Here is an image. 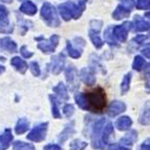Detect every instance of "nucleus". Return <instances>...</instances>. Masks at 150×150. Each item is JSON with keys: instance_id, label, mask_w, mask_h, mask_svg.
Instances as JSON below:
<instances>
[{"instance_id": "nucleus-45", "label": "nucleus", "mask_w": 150, "mask_h": 150, "mask_svg": "<svg viewBox=\"0 0 150 150\" xmlns=\"http://www.w3.org/2000/svg\"><path fill=\"white\" fill-rule=\"evenodd\" d=\"M1 1H3V2H6V3H10V2H12L13 0H1Z\"/></svg>"}, {"instance_id": "nucleus-8", "label": "nucleus", "mask_w": 150, "mask_h": 150, "mask_svg": "<svg viewBox=\"0 0 150 150\" xmlns=\"http://www.w3.org/2000/svg\"><path fill=\"white\" fill-rule=\"evenodd\" d=\"M65 64V56L64 54H59L57 56H54L52 58V61L48 64V68L54 75H59L64 68Z\"/></svg>"}, {"instance_id": "nucleus-42", "label": "nucleus", "mask_w": 150, "mask_h": 150, "mask_svg": "<svg viewBox=\"0 0 150 150\" xmlns=\"http://www.w3.org/2000/svg\"><path fill=\"white\" fill-rule=\"evenodd\" d=\"M109 150H130L129 148H126V147H123L121 145H112V147L110 148Z\"/></svg>"}, {"instance_id": "nucleus-4", "label": "nucleus", "mask_w": 150, "mask_h": 150, "mask_svg": "<svg viewBox=\"0 0 150 150\" xmlns=\"http://www.w3.org/2000/svg\"><path fill=\"white\" fill-rule=\"evenodd\" d=\"M104 124H105V119H100L93 124V132H91V144H93V147L96 149L105 148V146L103 145L102 141H101V133H102Z\"/></svg>"}, {"instance_id": "nucleus-14", "label": "nucleus", "mask_w": 150, "mask_h": 150, "mask_svg": "<svg viewBox=\"0 0 150 150\" xmlns=\"http://www.w3.org/2000/svg\"><path fill=\"white\" fill-rule=\"evenodd\" d=\"M11 65L15 67V69L17 71H19L20 74H25V71L28 70V63L25 62L24 60H22L20 57H14L12 58V60H11Z\"/></svg>"}, {"instance_id": "nucleus-30", "label": "nucleus", "mask_w": 150, "mask_h": 150, "mask_svg": "<svg viewBox=\"0 0 150 150\" xmlns=\"http://www.w3.org/2000/svg\"><path fill=\"white\" fill-rule=\"evenodd\" d=\"M131 76H132L131 73H128L125 75V77L123 78V81L121 83V93H122V95H125L129 90L130 82H131Z\"/></svg>"}, {"instance_id": "nucleus-7", "label": "nucleus", "mask_w": 150, "mask_h": 150, "mask_svg": "<svg viewBox=\"0 0 150 150\" xmlns=\"http://www.w3.org/2000/svg\"><path fill=\"white\" fill-rule=\"evenodd\" d=\"M58 44H59V36L53 35L48 40H45L38 43V48L40 50H42V53L44 54H50L55 52Z\"/></svg>"}, {"instance_id": "nucleus-9", "label": "nucleus", "mask_w": 150, "mask_h": 150, "mask_svg": "<svg viewBox=\"0 0 150 150\" xmlns=\"http://www.w3.org/2000/svg\"><path fill=\"white\" fill-rule=\"evenodd\" d=\"M126 110V104L124 102H121V101H112L110 103L109 106H108L107 113L109 117L113 118V117H117L120 113L124 112Z\"/></svg>"}, {"instance_id": "nucleus-41", "label": "nucleus", "mask_w": 150, "mask_h": 150, "mask_svg": "<svg viewBox=\"0 0 150 150\" xmlns=\"http://www.w3.org/2000/svg\"><path fill=\"white\" fill-rule=\"evenodd\" d=\"M140 150H150V145H149V139H147V141L143 143L141 145Z\"/></svg>"}, {"instance_id": "nucleus-6", "label": "nucleus", "mask_w": 150, "mask_h": 150, "mask_svg": "<svg viewBox=\"0 0 150 150\" xmlns=\"http://www.w3.org/2000/svg\"><path fill=\"white\" fill-rule=\"evenodd\" d=\"M133 8V1L132 0H123L122 3L118 5V8H115V12L112 13V17L115 20H121L124 18H127L129 16L130 12Z\"/></svg>"}, {"instance_id": "nucleus-31", "label": "nucleus", "mask_w": 150, "mask_h": 150, "mask_svg": "<svg viewBox=\"0 0 150 150\" xmlns=\"http://www.w3.org/2000/svg\"><path fill=\"white\" fill-rule=\"evenodd\" d=\"M87 147V143L81 140H75L70 143V150H84Z\"/></svg>"}, {"instance_id": "nucleus-43", "label": "nucleus", "mask_w": 150, "mask_h": 150, "mask_svg": "<svg viewBox=\"0 0 150 150\" xmlns=\"http://www.w3.org/2000/svg\"><path fill=\"white\" fill-rule=\"evenodd\" d=\"M142 54L144 56H146V57L149 59V57H150V55H149V46H147L146 48H144V50H142Z\"/></svg>"}, {"instance_id": "nucleus-24", "label": "nucleus", "mask_w": 150, "mask_h": 150, "mask_svg": "<svg viewBox=\"0 0 150 150\" xmlns=\"http://www.w3.org/2000/svg\"><path fill=\"white\" fill-rule=\"evenodd\" d=\"M75 100L76 103H77V105L83 110H89L90 109V106L88 104V101L86 99V96L84 93H76L75 96Z\"/></svg>"}, {"instance_id": "nucleus-25", "label": "nucleus", "mask_w": 150, "mask_h": 150, "mask_svg": "<svg viewBox=\"0 0 150 150\" xmlns=\"http://www.w3.org/2000/svg\"><path fill=\"white\" fill-rule=\"evenodd\" d=\"M134 30L137 32H145L149 30V22L145 21L140 16L134 17Z\"/></svg>"}, {"instance_id": "nucleus-32", "label": "nucleus", "mask_w": 150, "mask_h": 150, "mask_svg": "<svg viewBox=\"0 0 150 150\" xmlns=\"http://www.w3.org/2000/svg\"><path fill=\"white\" fill-rule=\"evenodd\" d=\"M105 40L106 42L108 43L109 45H112V46H118V43H117V41H115V36H112V30L111 28H107V30H105Z\"/></svg>"}, {"instance_id": "nucleus-2", "label": "nucleus", "mask_w": 150, "mask_h": 150, "mask_svg": "<svg viewBox=\"0 0 150 150\" xmlns=\"http://www.w3.org/2000/svg\"><path fill=\"white\" fill-rule=\"evenodd\" d=\"M85 96L88 101V104H90L96 110L104 109L106 105V96L103 88L98 87Z\"/></svg>"}, {"instance_id": "nucleus-11", "label": "nucleus", "mask_w": 150, "mask_h": 150, "mask_svg": "<svg viewBox=\"0 0 150 150\" xmlns=\"http://www.w3.org/2000/svg\"><path fill=\"white\" fill-rule=\"evenodd\" d=\"M0 50H4L6 53H16L17 44L10 37H3L0 39Z\"/></svg>"}, {"instance_id": "nucleus-38", "label": "nucleus", "mask_w": 150, "mask_h": 150, "mask_svg": "<svg viewBox=\"0 0 150 150\" xmlns=\"http://www.w3.org/2000/svg\"><path fill=\"white\" fill-rule=\"evenodd\" d=\"M20 54L22 55L23 58H25V59H28V58L33 57V53L32 52H30V50L26 48V46H21Z\"/></svg>"}, {"instance_id": "nucleus-17", "label": "nucleus", "mask_w": 150, "mask_h": 150, "mask_svg": "<svg viewBox=\"0 0 150 150\" xmlns=\"http://www.w3.org/2000/svg\"><path fill=\"white\" fill-rule=\"evenodd\" d=\"M132 125V120L131 118L127 117V115H124V117H121L120 119L117 120L115 122V127L118 128L120 131H125L128 130Z\"/></svg>"}, {"instance_id": "nucleus-37", "label": "nucleus", "mask_w": 150, "mask_h": 150, "mask_svg": "<svg viewBox=\"0 0 150 150\" xmlns=\"http://www.w3.org/2000/svg\"><path fill=\"white\" fill-rule=\"evenodd\" d=\"M137 8L139 10H148L149 8V0H138Z\"/></svg>"}, {"instance_id": "nucleus-15", "label": "nucleus", "mask_w": 150, "mask_h": 150, "mask_svg": "<svg viewBox=\"0 0 150 150\" xmlns=\"http://www.w3.org/2000/svg\"><path fill=\"white\" fill-rule=\"evenodd\" d=\"M75 133V122L71 121L70 123H68L67 125L65 126V128L62 130V132L60 133V137H59V142L64 143L65 141L69 139L71 135Z\"/></svg>"}, {"instance_id": "nucleus-20", "label": "nucleus", "mask_w": 150, "mask_h": 150, "mask_svg": "<svg viewBox=\"0 0 150 150\" xmlns=\"http://www.w3.org/2000/svg\"><path fill=\"white\" fill-rule=\"evenodd\" d=\"M112 33H113V36H115L119 41H121V42H125V41L127 40L128 30L124 25H117L112 30Z\"/></svg>"}, {"instance_id": "nucleus-1", "label": "nucleus", "mask_w": 150, "mask_h": 150, "mask_svg": "<svg viewBox=\"0 0 150 150\" xmlns=\"http://www.w3.org/2000/svg\"><path fill=\"white\" fill-rule=\"evenodd\" d=\"M85 1L86 0H79L78 5L73 2H65L59 5L58 10L63 20L69 21L71 18L74 19L80 18L83 11L85 10Z\"/></svg>"}, {"instance_id": "nucleus-23", "label": "nucleus", "mask_w": 150, "mask_h": 150, "mask_svg": "<svg viewBox=\"0 0 150 150\" xmlns=\"http://www.w3.org/2000/svg\"><path fill=\"white\" fill-rule=\"evenodd\" d=\"M54 93L58 96V97L62 99V100L67 101L68 100V93H67V89H66V86L63 84L62 82H59L58 83V85H56L55 87L53 88Z\"/></svg>"}, {"instance_id": "nucleus-22", "label": "nucleus", "mask_w": 150, "mask_h": 150, "mask_svg": "<svg viewBox=\"0 0 150 150\" xmlns=\"http://www.w3.org/2000/svg\"><path fill=\"white\" fill-rule=\"evenodd\" d=\"M20 12H22L23 14H26L28 16H33L37 13V6L30 0L24 1L20 6Z\"/></svg>"}, {"instance_id": "nucleus-5", "label": "nucleus", "mask_w": 150, "mask_h": 150, "mask_svg": "<svg viewBox=\"0 0 150 150\" xmlns=\"http://www.w3.org/2000/svg\"><path fill=\"white\" fill-rule=\"evenodd\" d=\"M47 128H48V122L41 123L36 127L32 129L30 133L26 135L28 140L33 141V142H42L46 138V133H47Z\"/></svg>"}, {"instance_id": "nucleus-28", "label": "nucleus", "mask_w": 150, "mask_h": 150, "mask_svg": "<svg viewBox=\"0 0 150 150\" xmlns=\"http://www.w3.org/2000/svg\"><path fill=\"white\" fill-rule=\"evenodd\" d=\"M66 50L68 52V55L71 58H74V59H78V58H80L81 55H82V50H80V48L78 47H74V45L71 44L70 41H67Z\"/></svg>"}, {"instance_id": "nucleus-26", "label": "nucleus", "mask_w": 150, "mask_h": 150, "mask_svg": "<svg viewBox=\"0 0 150 150\" xmlns=\"http://www.w3.org/2000/svg\"><path fill=\"white\" fill-rule=\"evenodd\" d=\"M28 126H30V123L25 118H21L18 120L17 124L15 126V132L17 134H22L25 131H28Z\"/></svg>"}, {"instance_id": "nucleus-33", "label": "nucleus", "mask_w": 150, "mask_h": 150, "mask_svg": "<svg viewBox=\"0 0 150 150\" xmlns=\"http://www.w3.org/2000/svg\"><path fill=\"white\" fill-rule=\"evenodd\" d=\"M144 64H145V60H144L141 56H135L134 60H133V63H132V68L134 70L140 71V70H142Z\"/></svg>"}, {"instance_id": "nucleus-16", "label": "nucleus", "mask_w": 150, "mask_h": 150, "mask_svg": "<svg viewBox=\"0 0 150 150\" xmlns=\"http://www.w3.org/2000/svg\"><path fill=\"white\" fill-rule=\"evenodd\" d=\"M12 141H13L12 131H11V129L6 128V129H5L4 131L0 134V146L5 150L6 148L10 147Z\"/></svg>"}, {"instance_id": "nucleus-18", "label": "nucleus", "mask_w": 150, "mask_h": 150, "mask_svg": "<svg viewBox=\"0 0 150 150\" xmlns=\"http://www.w3.org/2000/svg\"><path fill=\"white\" fill-rule=\"evenodd\" d=\"M113 133V126L111 123H107L102 129V133H101V141H102L103 145L106 146L109 144V138L110 135Z\"/></svg>"}, {"instance_id": "nucleus-39", "label": "nucleus", "mask_w": 150, "mask_h": 150, "mask_svg": "<svg viewBox=\"0 0 150 150\" xmlns=\"http://www.w3.org/2000/svg\"><path fill=\"white\" fill-rule=\"evenodd\" d=\"M146 39H147V37H146V36H144V35H138L137 37L133 38V41H134V42H137L138 44H142V43L144 42V41H145Z\"/></svg>"}, {"instance_id": "nucleus-34", "label": "nucleus", "mask_w": 150, "mask_h": 150, "mask_svg": "<svg viewBox=\"0 0 150 150\" xmlns=\"http://www.w3.org/2000/svg\"><path fill=\"white\" fill-rule=\"evenodd\" d=\"M139 122H140L142 125H148V124H149V107H148V105H147V108H145V109L143 110V112L141 113Z\"/></svg>"}, {"instance_id": "nucleus-12", "label": "nucleus", "mask_w": 150, "mask_h": 150, "mask_svg": "<svg viewBox=\"0 0 150 150\" xmlns=\"http://www.w3.org/2000/svg\"><path fill=\"white\" fill-rule=\"evenodd\" d=\"M65 77L67 80L68 84L70 86H73V88L75 86H77V79H78V71L75 68V66L69 65L66 69H65Z\"/></svg>"}, {"instance_id": "nucleus-3", "label": "nucleus", "mask_w": 150, "mask_h": 150, "mask_svg": "<svg viewBox=\"0 0 150 150\" xmlns=\"http://www.w3.org/2000/svg\"><path fill=\"white\" fill-rule=\"evenodd\" d=\"M41 17L44 20V22L50 26V28H57L60 24V20L58 18L57 12L55 8L50 3L46 2L42 5L41 8Z\"/></svg>"}, {"instance_id": "nucleus-19", "label": "nucleus", "mask_w": 150, "mask_h": 150, "mask_svg": "<svg viewBox=\"0 0 150 150\" xmlns=\"http://www.w3.org/2000/svg\"><path fill=\"white\" fill-rule=\"evenodd\" d=\"M99 30H96L93 28L89 30V38L96 48H101L104 45V41L101 39L100 35H99Z\"/></svg>"}, {"instance_id": "nucleus-21", "label": "nucleus", "mask_w": 150, "mask_h": 150, "mask_svg": "<svg viewBox=\"0 0 150 150\" xmlns=\"http://www.w3.org/2000/svg\"><path fill=\"white\" fill-rule=\"evenodd\" d=\"M8 26V13L6 8L2 5H0V28H2V30H0V32L3 33H8L5 30V28Z\"/></svg>"}, {"instance_id": "nucleus-44", "label": "nucleus", "mask_w": 150, "mask_h": 150, "mask_svg": "<svg viewBox=\"0 0 150 150\" xmlns=\"http://www.w3.org/2000/svg\"><path fill=\"white\" fill-rule=\"evenodd\" d=\"M5 71V67L3 66V65H0V75L1 74H3Z\"/></svg>"}, {"instance_id": "nucleus-35", "label": "nucleus", "mask_w": 150, "mask_h": 150, "mask_svg": "<svg viewBox=\"0 0 150 150\" xmlns=\"http://www.w3.org/2000/svg\"><path fill=\"white\" fill-rule=\"evenodd\" d=\"M30 73L35 76V77H39L40 74H41L40 67H39V64H38L37 62H30Z\"/></svg>"}, {"instance_id": "nucleus-27", "label": "nucleus", "mask_w": 150, "mask_h": 150, "mask_svg": "<svg viewBox=\"0 0 150 150\" xmlns=\"http://www.w3.org/2000/svg\"><path fill=\"white\" fill-rule=\"evenodd\" d=\"M50 104H52V115H53L54 119H60L61 112H60V108H59V104H58V101H57V99H56V97L50 96Z\"/></svg>"}, {"instance_id": "nucleus-13", "label": "nucleus", "mask_w": 150, "mask_h": 150, "mask_svg": "<svg viewBox=\"0 0 150 150\" xmlns=\"http://www.w3.org/2000/svg\"><path fill=\"white\" fill-rule=\"evenodd\" d=\"M137 138H138V133H137L135 130H132V131H130L129 133H127L124 138L121 139L120 142H119V145L123 146V147L129 148L130 149L133 143L137 141Z\"/></svg>"}, {"instance_id": "nucleus-46", "label": "nucleus", "mask_w": 150, "mask_h": 150, "mask_svg": "<svg viewBox=\"0 0 150 150\" xmlns=\"http://www.w3.org/2000/svg\"><path fill=\"white\" fill-rule=\"evenodd\" d=\"M0 150H4V149H3V148L1 147V146H0Z\"/></svg>"}, {"instance_id": "nucleus-40", "label": "nucleus", "mask_w": 150, "mask_h": 150, "mask_svg": "<svg viewBox=\"0 0 150 150\" xmlns=\"http://www.w3.org/2000/svg\"><path fill=\"white\" fill-rule=\"evenodd\" d=\"M43 150H63V149L59 145H56V144H50V145L45 146Z\"/></svg>"}, {"instance_id": "nucleus-10", "label": "nucleus", "mask_w": 150, "mask_h": 150, "mask_svg": "<svg viewBox=\"0 0 150 150\" xmlns=\"http://www.w3.org/2000/svg\"><path fill=\"white\" fill-rule=\"evenodd\" d=\"M79 76H80V79L84 84L88 86H93L95 85L96 83V77L93 71L90 68H82L79 73Z\"/></svg>"}, {"instance_id": "nucleus-29", "label": "nucleus", "mask_w": 150, "mask_h": 150, "mask_svg": "<svg viewBox=\"0 0 150 150\" xmlns=\"http://www.w3.org/2000/svg\"><path fill=\"white\" fill-rule=\"evenodd\" d=\"M13 150H36V148L32 144L22 142V141H16L13 144Z\"/></svg>"}, {"instance_id": "nucleus-36", "label": "nucleus", "mask_w": 150, "mask_h": 150, "mask_svg": "<svg viewBox=\"0 0 150 150\" xmlns=\"http://www.w3.org/2000/svg\"><path fill=\"white\" fill-rule=\"evenodd\" d=\"M74 112H75V107H74L73 104H66V105H64V107H63V113L67 118H70L74 115Z\"/></svg>"}]
</instances>
